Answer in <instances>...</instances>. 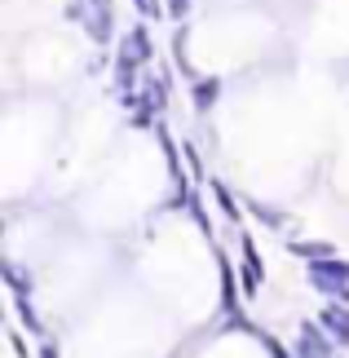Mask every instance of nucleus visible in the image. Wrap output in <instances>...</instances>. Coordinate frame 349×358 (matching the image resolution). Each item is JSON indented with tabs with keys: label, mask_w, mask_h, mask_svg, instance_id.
<instances>
[{
	"label": "nucleus",
	"mask_w": 349,
	"mask_h": 358,
	"mask_svg": "<svg viewBox=\"0 0 349 358\" xmlns=\"http://www.w3.org/2000/svg\"><path fill=\"white\" fill-rule=\"evenodd\" d=\"M310 274H314V283L323 287V292H341V283L349 279V261H314Z\"/></svg>",
	"instance_id": "1"
},
{
	"label": "nucleus",
	"mask_w": 349,
	"mask_h": 358,
	"mask_svg": "<svg viewBox=\"0 0 349 358\" xmlns=\"http://www.w3.org/2000/svg\"><path fill=\"white\" fill-rule=\"evenodd\" d=\"M323 327H332V336L349 345V314L345 310H323Z\"/></svg>",
	"instance_id": "2"
}]
</instances>
